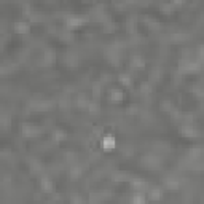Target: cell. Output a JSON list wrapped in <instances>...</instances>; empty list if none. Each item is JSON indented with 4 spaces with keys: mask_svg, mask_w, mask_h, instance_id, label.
I'll return each instance as SVG.
<instances>
[{
    "mask_svg": "<svg viewBox=\"0 0 204 204\" xmlns=\"http://www.w3.org/2000/svg\"><path fill=\"white\" fill-rule=\"evenodd\" d=\"M102 145H104L105 148H110L115 145V139L113 137H105L104 140H102Z\"/></svg>",
    "mask_w": 204,
    "mask_h": 204,
    "instance_id": "6da1fadb",
    "label": "cell"
}]
</instances>
